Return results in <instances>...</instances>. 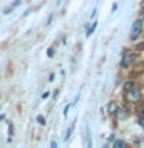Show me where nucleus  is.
<instances>
[{
    "mask_svg": "<svg viewBox=\"0 0 144 148\" xmlns=\"http://www.w3.org/2000/svg\"><path fill=\"white\" fill-rule=\"evenodd\" d=\"M143 23H144V20H136V22L132 25V29H130V39H132V40H136L138 37L141 36Z\"/></svg>",
    "mask_w": 144,
    "mask_h": 148,
    "instance_id": "nucleus-1",
    "label": "nucleus"
},
{
    "mask_svg": "<svg viewBox=\"0 0 144 148\" xmlns=\"http://www.w3.org/2000/svg\"><path fill=\"white\" fill-rule=\"evenodd\" d=\"M141 91L139 90H130L127 91V94H125V99H127V102H130V103H138L139 100H141Z\"/></svg>",
    "mask_w": 144,
    "mask_h": 148,
    "instance_id": "nucleus-2",
    "label": "nucleus"
},
{
    "mask_svg": "<svg viewBox=\"0 0 144 148\" xmlns=\"http://www.w3.org/2000/svg\"><path fill=\"white\" fill-rule=\"evenodd\" d=\"M133 60H135V56H133V54L125 53V54L123 56V60H121V68H129L130 65L133 63Z\"/></svg>",
    "mask_w": 144,
    "mask_h": 148,
    "instance_id": "nucleus-3",
    "label": "nucleus"
},
{
    "mask_svg": "<svg viewBox=\"0 0 144 148\" xmlns=\"http://www.w3.org/2000/svg\"><path fill=\"white\" fill-rule=\"evenodd\" d=\"M116 117L121 119V120L127 119L129 117V110L127 108H118V111H116Z\"/></svg>",
    "mask_w": 144,
    "mask_h": 148,
    "instance_id": "nucleus-4",
    "label": "nucleus"
},
{
    "mask_svg": "<svg viewBox=\"0 0 144 148\" xmlns=\"http://www.w3.org/2000/svg\"><path fill=\"white\" fill-rule=\"evenodd\" d=\"M116 111H118V105H116V102H110L109 106H107V113H109V114H116Z\"/></svg>",
    "mask_w": 144,
    "mask_h": 148,
    "instance_id": "nucleus-5",
    "label": "nucleus"
},
{
    "mask_svg": "<svg viewBox=\"0 0 144 148\" xmlns=\"http://www.w3.org/2000/svg\"><path fill=\"white\" fill-rule=\"evenodd\" d=\"M20 3H22L20 0H16V2H12V3H11V5H9V6H8V8H5V11H3V12H5V14H9V12H11L14 8H16V6H19V5H20Z\"/></svg>",
    "mask_w": 144,
    "mask_h": 148,
    "instance_id": "nucleus-6",
    "label": "nucleus"
},
{
    "mask_svg": "<svg viewBox=\"0 0 144 148\" xmlns=\"http://www.w3.org/2000/svg\"><path fill=\"white\" fill-rule=\"evenodd\" d=\"M113 147L115 148H124V147H127V142H124V140H115L113 142Z\"/></svg>",
    "mask_w": 144,
    "mask_h": 148,
    "instance_id": "nucleus-7",
    "label": "nucleus"
},
{
    "mask_svg": "<svg viewBox=\"0 0 144 148\" xmlns=\"http://www.w3.org/2000/svg\"><path fill=\"white\" fill-rule=\"evenodd\" d=\"M133 86H135V83H133V82H125V85H124L125 91H130V90H133Z\"/></svg>",
    "mask_w": 144,
    "mask_h": 148,
    "instance_id": "nucleus-8",
    "label": "nucleus"
},
{
    "mask_svg": "<svg viewBox=\"0 0 144 148\" xmlns=\"http://www.w3.org/2000/svg\"><path fill=\"white\" fill-rule=\"evenodd\" d=\"M37 123H39V125H45V117H44V116H37Z\"/></svg>",
    "mask_w": 144,
    "mask_h": 148,
    "instance_id": "nucleus-9",
    "label": "nucleus"
},
{
    "mask_svg": "<svg viewBox=\"0 0 144 148\" xmlns=\"http://www.w3.org/2000/svg\"><path fill=\"white\" fill-rule=\"evenodd\" d=\"M95 28H96V23H93V25H91V26L87 29V36H91V32L95 31Z\"/></svg>",
    "mask_w": 144,
    "mask_h": 148,
    "instance_id": "nucleus-10",
    "label": "nucleus"
},
{
    "mask_svg": "<svg viewBox=\"0 0 144 148\" xmlns=\"http://www.w3.org/2000/svg\"><path fill=\"white\" fill-rule=\"evenodd\" d=\"M139 125H141V127L144 128V114L141 116V117H139Z\"/></svg>",
    "mask_w": 144,
    "mask_h": 148,
    "instance_id": "nucleus-11",
    "label": "nucleus"
},
{
    "mask_svg": "<svg viewBox=\"0 0 144 148\" xmlns=\"http://www.w3.org/2000/svg\"><path fill=\"white\" fill-rule=\"evenodd\" d=\"M68 110H70V105H67V106L64 108V116H67V114H68Z\"/></svg>",
    "mask_w": 144,
    "mask_h": 148,
    "instance_id": "nucleus-12",
    "label": "nucleus"
},
{
    "mask_svg": "<svg viewBox=\"0 0 144 148\" xmlns=\"http://www.w3.org/2000/svg\"><path fill=\"white\" fill-rule=\"evenodd\" d=\"M46 54H48V57H53V54H54V51H53V49H51V48H50V49H48V53H46Z\"/></svg>",
    "mask_w": 144,
    "mask_h": 148,
    "instance_id": "nucleus-13",
    "label": "nucleus"
},
{
    "mask_svg": "<svg viewBox=\"0 0 144 148\" xmlns=\"http://www.w3.org/2000/svg\"><path fill=\"white\" fill-rule=\"evenodd\" d=\"M141 12L144 14V5H143V6H141Z\"/></svg>",
    "mask_w": 144,
    "mask_h": 148,
    "instance_id": "nucleus-14",
    "label": "nucleus"
},
{
    "mask_svg": "<svg viewBox=\"0 0 144 148\" xmlns=\"http://www.w3.org/2000/svg\"><path fill=\"white\" fill-rule=\"evenodd\" d=\"M5 119V116H0V120H3Z\"/></svg>",
    "mask_w": 144,
    "mask_h": 148,
    "instance_id": "nucleus-15",
    "label": "nucleus"
},
{
    "mask_svg": "<svg viewBox=\"0 0 144 148\" xmlns=\"http://www.w3.org/2000/svg\"><path fill=\"white\" fill-rule=\"evenodd\" d=\"M143 20H144V18H143Z\"/></svg>",
    "mask_w": 144,
    "mask_h": 148,
    "instance_id": "nucleus-16",
    "label": "nucleus"
}]
</instances>
